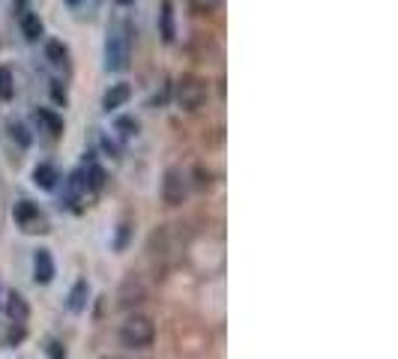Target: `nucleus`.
<instances>
[{"instance_id":"1","label":"nucleus","mask_w":398,"mask_h":359,"mask_svg":"<svg viewBox=\"0 0 398 359\" xmlns=\"http://www.w3.org/2000/svg\"><path fill=\"white\" fill-rule=\"evenodd\" d=\"M105 63L111 72H123L129 66V27L123 22H114L108 27L105 39Z\"/></svg>"},{"instance_id":"2","label":"nucleus","mask_w":398,"mask_h":359,"mask_svg":"<svg viewBox=\"0 0 398 359\" xmlns=\"http://www.w3.org/2000/svg\"><path fill=\"white\" fill-rule=\"evenodd\" d=\"M153 338H156V326L150 317H144V314H129L126 321L120 324V342L126 347H150L153 344Z\"/></svg>"},{"instance_id":"3","label":"nucleus","mask_w":398,"mask_h":359,"mask_svg":"<svg viewBox=\"0 0 398 359\" xmlns=\"http://www.w3.org/2000/svg\"><path fill=\"white\" fill-rule=\"evenodd\" d=\"M13 218H15V225L22 228L24 234H48V231H51L48 216L36 204H31V201H18L13 207Z\"/></svg>"},{"instance_id":"4","label":"nucleus","mask_w":398,"mask_h":359,"mask_svg":"<svg viewBox=\"0 0 398 359\" xmlns=\"http://www.w3.org/2000/svg\"><path fill=\"white\" fill-rule=\"evenodd\" d=\"M207 102V84L195 75H183L180 84H177V105L183 111H198Z\"/></svg>"},{"instance_id":"5","label":"nucleus","mask_w":398,"mask_h":359,"mask_svg":"<svg viewBox=\"0 0 398 359\" xmlns=\"http://www.w3.org/2000/svg\"><path fill=\"white\" fill-rule=\"evenodd\" d=\"M186 177H183V171H177V168H171V171L165 174V180H162V198H165V204L168 207H180L183 201H186Z\"/></svg>"},{"instance_id":"6","label":"nucleus","mask_w":398,"mask_h":359,"mask_svg":"<svg viewBox=\"0 0 398 359\" xmlns=\"http://www.w3.org/2000/svg\"><path fill=\"white\" fill-rule=\"evenodd\" d=\"M54 278V257L48 248H36L33 252V282L36 285H51Z\"/></svg>"},{"instance_id":"7","label":"nucleus","mask_w":398,"mask_h":359,"mask_svg":"<svg viewBox=\"0 0 398 359\" xmlns=\"http://www.w3.org/2000/svg\"><path fill=\"white\" fill-rule=\"evenodd\" d=\"M6 317L13 324H18V326H24L27 317H31V305H27V299L18 294V291H13V294L6 296Z\"/></svg>"},{"instance_id":"8","label":"nucleus","mask_w":398,"mask_h":359,"mask_svg":"<svg viewBox=\"0 0 398 359\" xmlns=\"http://www.w3.org/2000/svg\"><path fill=\"white\" fill-rule=\"evenodd\" d=\"M87 299H90V285H87V278H78V282L72 285V291H69L66 296V305L72 314H81L87 308Z\"/></svg>"},{"instance_id":"9","label":"nucleus","mask_w":398,"mask_h":359,"mask_svg":"<svg viewBox=\"0 0 398 359\" xmlns=\"http://www.w3.org/2000/svg\"><path fill=\"white\" fill-rule=\"evenodd\" d=\"M57 180H61V174H57V168H54V165L42 162V165H36V168H33V183H36L39 189H45V192H51V189L57 186Z\"/></svg>"},{"instance_id":"10","label":"nucleus","mask_w":398,"mask_h":359,"mask_svg":"<svg viewBox=\"0 0 398 359\" xmlns=\"http://www.w3.org/2000/svg\"><path fill=\"white\" fill-rule=\"evenodd\" d=\"M129 96H132V90H129V84H114V87L105 93L102 108H105V111H114V108H120V105H126V102H129Z\"/></svg>"},{"instance_id":"11","label":"nucleus","mask_w":398,"mask_h":359,"mask_svg":"<svg viewBox=\"0 0 398 359\" xmlns=\"http://www.w3.org/2000/svg\"><path fill=\"white\" fill-rule=\"evenodd\" d=\"M159 27H162V39L165 42H174V3L171 0H162V13H159Z\"/></svg>"},{"instance_id":"12","label":"nucleus","mask_w":398,"mask_h":359,"mask_svg":"<svg viewBox=\"0 0 398 359\" xmlns=\"http://www.w3.org/2000/svg\"><path fill=\"white\" fill-rule=\"evenodd\" d=\"M36 123H42L48 129V135H61L63 132V117L61 114H54V111H48V108H36Z\"/></svg>"},{"instance_id":"13","label":"nucleus","mask_w":398,"mask_h":359,"mask_svg":"<svg viewBox=\"0 0 398 359\" xmlns=\"http://www.w3.org/2000/svg\"><path fill=\"white\" fill-rule=\"evenodd\" d=\"M22 33L31 39V42H36V39L42 36V22H39L36 13H24L22 15Z\"/></svg>"},{"instance_id":"14","label":"nucleus","mask_w":398,"mask_h":359,"mask_svg":"<svg viewBox=\"0 0 398 359\" xmlns=\"http://www.w3.org/2000/svg\"><path fill=\"white\" fill-rule=\"evenodd\" d=\"M84 177H87V186H90V192H99V189L105 186V171L93 162V159L84 165Z\"/></svg>"},{"instance_id":"15","label":"nucleus","mask_w":398,"mask_h":359,"mask_svg":"<svg viewBox=\"0 0 398 359\" xmlns=\"http://www.w3.org/2000/svg\"><path fill=\"white\" fill-rule=\"evenodd\" d=\"M15 96V81H13V69L0 66V102H9Z\"/></svg>"},{"instance_id":"16","label":"nucleus","mask_w":398,"mask_h":359,"mask_svg":"<svg viewBox=\"0 0 398 359\" xmlns=\"http://www.w3.org/2000/svg\"><path fill=\"white\" fill-rule=\"evenodd\" d=\"M45 57L51 60L54 66H66V45L51 39V42H45Z\"/></svg>"},{"instance_id":"17","label":"nucleus","mask_w":398,"mask_h":359,"mask_svg":"<svg viewBox=\"0 0 398 359\" xmlns=\"http://www.w3.org/2000/svg\"><path fill=\"white\" fill-rule=\"evenodd\" d=\"M9 135H13V141L22 147V150L31 147V132H27L24 123H9Z\"/></svg>"},{"instance_id":"18","label":"nucleus","mask_w":398,"mask_h":359,"mask_svg":"<svg viewBox=\"0 0 398 359\" xmlns=\"http://www.w3.org/2000/svg\"><path fill=\"white\" fill-rule=\"evenodd\" d=\"M117 132H120L123 138H132V135H138V123L132 117H120L117 120Z\"/></svg>"},{"instance_id":"19","label":"nucleus","mask_w":398,"mask_h":359,"mask_svg":"<svg viewBox=\"0 0 398 359\" xmlns=\"http://www.w3.org/2000/svg\"><path fill=\"white\" fill-rule=\"evenodd\" d=\"M129 231H132V225H129V222H123L120 228H117V239H114V248H117V252H123V248L129 246Z\"/></svg>"},{"instance_id":"20","label":"nucleus","mask_w":398,"mask_h":359,"mask_svg":"<svg viewBox=\"0 0 398 359\" xmlns=\"http://www.w3.org/2000/svg\"><path fill=\"white\" fill-rule=\"evenodd\" d=\"M189 3H192V9L195 13H201V15H210L213 9L222 3V0H189Z\"/></svg>"},{"instance_id":"21","label":"nucleus","mask_w":398,"mask_h":359,"mask_svg":"<svg viewBox=\"0 0 398 359\" xmlns=\"http://www.w3.org/2000/svg\"><path fill=\"white\" fill-rule=\"evenodd\" d=\"M45 353H48V359H69V353H66V347H63L61 342H48V347H45Z\"/></svg>"},{"instance_id":"22","label":"nucleus","mask_w":398,"mask_h":359,"mask_svg":"<svg viewBox=\"0 0 398 359\" xmlns=\"http://www.w3.org/2000/svg\"><path fill=\"white\" fill-rule=\"evenodd\" d=\"M51 93H54L57 102H63V105H66V93L61 90V81H51Z\"/></svg>"},{"instance_id":"23","label":"nucleus","mask_w":398,"mask_h":359,"mask_svg":"<svg viewBox=\"0 0 398 359\" xmlns=\"http://www.w3.org/2000/svg\"><path fill=\"white\" fill-rule=\"evenodd\" d=\"M66 3H69V6H78V3H81V0H66Z\"/></svg>"},{"instance_id":"24","label":"nucleus","mask_w":398,"mask_h":359,"mask_svg":"<svg viewBox=\"0 0 398 359\" xmlns=\"http://www.w3.org/2000/svg\"><path fill=\"white\" fill-rule=\"evenodd\" d=\"M117 3H123V6H129V3H135V0H117Z\"/></svg>"},{"instance_id":"25","label":"nucleus","mask_w":398,"mask_h":359,"mask_svg":"<svg viewBox=\"0 0 398 359\" xmlns=\"http://www.w3.org/2000/svg\"><path fill=\"white\" fill-rule=\"evenodd\" d=\"M13 3H15V6H24V3H27V0H13Z\"/></svg>"}]
</instances>
